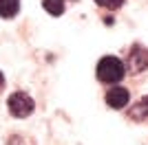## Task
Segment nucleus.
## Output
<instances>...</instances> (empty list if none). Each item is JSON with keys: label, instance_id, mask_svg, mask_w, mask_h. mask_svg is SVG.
Listing matches in <instances>:
<instances>
[{"label": "nucleus", "instance_id": "obj_8", "mask_svg": "<svg viewBox=\"0 0 148 145\" xmlns=\"http://www.w3.org/2000/svg\"><path fill=\"white\" fill-rule=\"evenodd\" d=\"M124 2H126V0H95V5H97V7H104V9H111V11L119 9Z\"/></svg>", "mask_w": 148, "mask_h": 145}, {"label": "nucleus", "instance_id": "obj_6", "mask_svg": "<svg viewBox=\"0 0 148 145\" xmlns=\"http://www.w3.org/2000/svg\"><path fill=\"white\" fill-rule=\"evenodd\" d=\"M128 117H130V119H135V121H144V119H146V117H148V95L142 97V99L135 103V108L128 112Z\"/></svg>", "mask_w": 148, "mask_h": 145}, {"label": "nucleus", "instance_id": "obj_9", "mask_svg": "<svg viewBox=\"0 0 148 145\" xmlns=\"http://www.w3.org/2000/svg\"><path fill=\"white\" fill-rule=\"evenodd\" d=\"M2 88H5V75L0 72V90H2Z\"/></svg>", "mask_w": 148, "mask_h": 145}, {"label": "nucleus", "instance_id": "obj_3", "mask_svg": "<svg viewBox=\"0 0 148 145\" xmlns=\"http://www.w3.org/2000/svg\"><path fill=\"white\" fill-rule=\"evenodd\" d=\"M126 70L137 75V72H144L148 68V48L142 44H133L128 51V57H126Z\"/></svg>", "mask_w": 148, "mask_h": 145}, {"label": "nucleus", "instance_id": "obj_5", "mask_svg": "<svg viewBox=\"0 0 148 145\" xmlns=\"http://www.w3.org/2000/svg\"><path fill=\"white\" fill-rule=\"evenodd\" d=\"M20 11V0H0V18H13Z\"/></svg>", "mask_w": 148, "mask_h": 145}, {"label": "nucleus", "instance_id": "obj_7", "mask_svg": "<svg viewBox=\"0 0 148 145\" xmlns=\"http://www.w3.org/2000/svg\"><path fill=\"white\" fill-rule=\"evenodd\" d=\"M42 7L51 16H62L64 13V0H42Z\"/></svg>", "mask_w": 148, "mask_h": 145}, {"label": "nucleus", "instance_id": "obj_1", "mask_svg": "<svg viewBox=\"0 0 148 145\" xmlns=\"http://www.w3.org/2000/svg\"><path fill=\"white\" fill-rule=\"evenodd\" d=\"M95 75L102 84H119L126 75V66H124V62L117 60V57H113V55H106L102 60L97 62V68H95Z\"/></svg>", "mask_w": 148, "mask_h": 145}, {"label": "nucleus", "instance_id": "obj_2", "mask_svg": "<svg viewBox=\"0 0 148 145\" xmlns=\"http://www.w3.org/2000/svg\"><path fill=\"white\" fill-rule=\"evenodd\" d=\"M7 108H9V115L16 117V119H25V117H29L33 110H36V101L31 99L29 92L25 90H16L9 95V99H7Z\"/></svg>", "mask_w": 148, "mask_h": 145}, {"label": "nucleus", "instance_id": "obj_4", "mask_svg": "<svg viewBox=\"0 0 148 145\" xmlns=\"http://www.w3.org/2000/svg\"><path fill=\"white\" fill-rule=\"evenodd\" d=\"M130 101V92L124 88V86H113L111 90L106 92V103L108 108H115V110H122L126 108Z\"/></svg>", "mask_w": 148, "mask_h": 145}]
</instances>
